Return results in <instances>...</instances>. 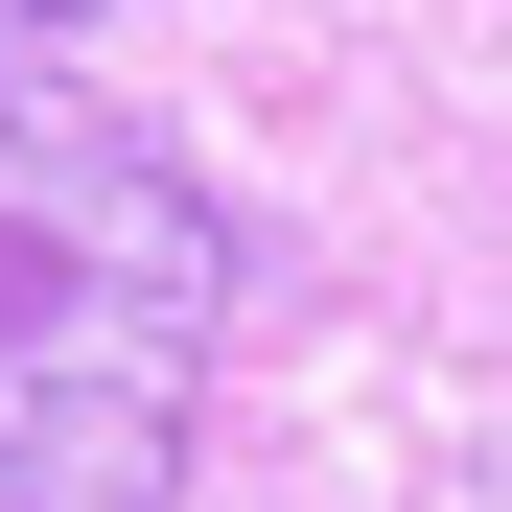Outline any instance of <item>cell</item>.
Here are the masks:
<instances>
[{
	"label": "cell",
	"instance_id": "6da1fadb",
	"mask_svg": "<svg viewBox=\"0 0 512 512\" xmlns=\"http://www.w3.org/2000/svg\"><path fill=\"white\" fill-rule=\"evenodd\" d=\"M210 350H233L210 163L70 70H0V512H187Z\"/></svg>",
	"mask_w": 512,
	"mask_h": 512
},
{
	"label": "cell",
	"instance_id": "7a4b0ae2",
	"mask_svg": "<svg viewBox=\"0 0 512 512\" xmlns=\"http://www.w3.org/2000/svg\"><path fill=\"white\" fill-rule=\"evenodd\" d=\"M70 24H94V0H0V70H70Z\"/></svg>",
	"mask_w": 512,
	"mask_h": 512
}]
</instances>
